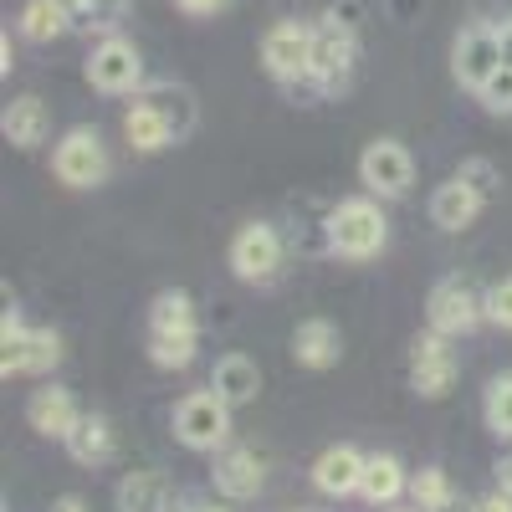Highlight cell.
<instances>
[{"mask_svg":"<svg viewBox=\"0 0 512 512\" xmlns=\"http://www.w3.org/2000/svg\"><path fill=\"white\" fill-rule=\"evenodd\" d=\"M425 323L441 338H466L477 323H487V292H477L472 277H441L425 297Z\"/></svg>","mask_w":512,"mask_h":512,"instance_id":"obj_8","label":"cell"},{"mask_svg":"<svg viewBox=\"0 0 512 512\" xmlns=\"http://www.w3.org/2000/svg\"><path fill=\"white\" fill-rule=\"evenodd\" d=\"M175 6H180L185 16H216V11L231 6V0H175Z\"/></svg>","mask_w":512,"mask_h":512,"instance_id":"obj_36","label":"cell"},{"mask_svg":"<svg viewBox=\"0 0 512 512\" xmlns=\"http://www.w3.org/2000/svg\"><path fill=\"white\" fill-rule=\"evenodd\" d=\"M16 67V52H11V36H0V72Z\"/></svg>","mask_w":512,"mask_h":512,"instance_id":"obj_41","label":"cell"},{"mask_svg":"<svg viewBox=\"0 0 512 512\" xmlns=\"http://www.w3.org/2000/svg\"><path fill=\"white\" fill-rule=\"evenodd\" d=\"M364 466H369V456H364L359 446H328V451H318V461H313L308 477H313V487H318L323 497L344 502V497H359Z\"/></svg>","mask_w":512,"mask_h":512,"instance_id":"obj_14","label":"cell"},{"mask_svg":"<svg viewBox=\"0 0 512 512\" xmlns=\"http://www.w3.org/2000/svg\"><path fill=\"white\" fill-rule=\"evenodd\" d=\"M226 262H231V272L241 282L267 287L287 267V241H282V231L272 221H246V226H236V236L226 246Z\"/></svg>","mask_w":512,"mask_h":512,"instance_id":"obj_6","label":"cell"},{"mask_svg":"<svg viewBox=\"0 0 512 512\" xmlns=\"http://www.w3.org/2000/svg\"><path fill=\"white\" fill-rule=\"evenodd\" d=\"M431 512H472V502H461V492H451L446 502H436Z\"/></svg>","mask_w":512,"mask_h":512,"instance_id":"obj_40","label":"cell"},{"mask_svg":"<svg viewBox=\"0 0 512 512\" xmlns=\"http://www.w3.org/2000/svg\"><path fill=\"white\" fill-rule=\"evenodd\" d=\"M67 446V456L77 461V466H108L113 456H118V436H113V420L108 415H98V410H82V420H77V431L62 441Z\"/></svg>","mask_w":512,"mask_h":512,"instance_id":"obj_20","label":"cell"},{"mask_svg":"<svg viewBox=\"0 0 512 512\" xmlns=\"http://www.w3.org/2000/svg\"><path fill=\"white\" fill-rule=\"evenodd\" d=\"M16 26H21L26 41H57V36L72 31V26H67V11L57 6V0H26L21 16H16Z\"/></svg>","mask_w":512,"mask_h":512,"instance_id":"obj_26","label":"cell"},{"mask_svg":"<svg viewBox=\"0 0 512 512\" xmlns=\"http://www.w3.org/2000/svg\"><path fill=\"white\" fill-rule=\"evenodd\" d=\"M175 512H226L216 497H200V492H190V497H180V507Z\"/></svg>","mask_w":512,"mask_h":512,"instance_id":"obj_37","label":"cell"},{"mask_svg":"<svg viewBox=\"0 0 512 512\" xmlns=\"http://www.w3.org/2000/svg\"><path fill=\"white\" fill-rule=\"evenodd\" d=\"M303 512H318V507H303Z\"/></svg>","mask_w":512,"mask_h":512,"instance_id":"obj_44","label":"cell"},{"mask_svg":"<svg viewBox=\"0 0 512 512\" xmlns=\"http://www.w3.org/2000/svg\"><path fill=\"white\" fill-rule=\"evenodd\" d=\"M487 323L512 333V277H502V282L487 287Z\"/></svg>","mask_w":512,"mask_h":512,"instance_id":"obj_33","label":"cell"},{"mask_svg":"<svg viewBox=\"0 0 512 512\" xmlns=\"http://www.w3.org/2000/svg\"><path fill=\"white\" fill-rule=\"evenodd\" d=\"M456 492V482L446 477V466H420V472H410V502L420 512H431L436 502H446Z\"/></svg>","mask_w":512,"mask_h":512,"instance_id":"obj_28","label":"cell"},{"mask_svg":"<svg viewBox=\"0 0 512 512\" xmlns=\"http://www.w3.org/2000/svg\"><path fill=\"white\" fill-rule=\"evenodd\" d=\"M472 512H512V497H507L502 487H492V492L472 497Z\"/></svg>","mask_w":512,"mask_h":512,"instance_id":"obj_35","label":"cell"},{"mask_svg":"<svg viewBox=\"0 0 512 512\" xmlns=\"http://www.w3.org/2000/svg\"><path fill=\"white\" fill-rule=\"evenodd\" d=\"M0 128H6V139L16 149H41L52 139V108L41 103L36 93H21L6 103V113H0Z\"/></svg>","mask_w":512,"mask_h":512,"instance_id":"obj_16","label":"cell"},{"mask_svg":"<svg viewBox=\"0 0 512 512\" xmlns=\"http://www.w3.org/2000/svg\"><path fill=\"white\" fill-rule=\"evenodd\" d=\"M77 420H82V410H77L72 390H62V384H41V390H31V400H26V425H31L36 436L67 441V436L77 431Z\"/></svg>","mask_w":512,"mask_h":512,"instance_id":"obj_15","label":"cell"},{"mask_svg":"<svg viewBox=\"0 0 512 512\" xmlns=\"http://www.w3.org/2000/svg\"><path fill=\"white\" fill-rule=\"evenodd\" d=\"M507 57H502V26L492 21H472L461 36H456V47H451V72L466 93H482L492 72H502Z\"/></svg>","mask_w":512,"mask_h":512,"instance_id":"obj_10","label":"cell"},{"mask_svg":"<svg viewBox=\"0 0 512 512\" xmlns=\"http://www.w3.org/2000/svg\"><path fill=\"white\" fill-rule=\"evenodd\" d=\"M482 205H487V200H482L472 185H461V180L451 175L446 185L431 190V205H425V210H431V226H441V231H466V226L482 216Z\"/></svg>","mask_w":512,"mask_h":512,"instance_id":"obj_22","label":"cell"},{"mask_svg":"<svg viewBox=\"0 0 512 512\" xmlns=\"http://www.w3.org/2000/svg\"><path fill=\"white\" fill-rule=\"evenodd\" d=\"M123 139H128V149L134 154H159V149H169L175 144V134H169V123L144 103V98H134L128 103V113H123Z\"/></svg>","mask_w":512,"mask_h":512,"instance_id":"obj_25","label":"cell"},{"mask_svg":"<svg viewBox=\"0 0 512 512\" xmlns=\"http://www.w3.org/2000/svg\"><path fill=\"white\" fill-rule=\"evenodd\" d=\"M477 103H482L487 113H512V67L492 72V82L477 93Z\"/></svg>","mask_w":512,"mask_h":512,"instance_id":"obj_32","label":"cell"},{"mask_svg":"<svg viewBox=\"0 0 512 512\" xmlns=\"http://www.w3.org/2000/svg\"><path fill=\"white\" fill-rule=\"evenodd\" d=\"M195 354H200V333H190V338H149V359L159 369H190Z\"/></svg>","mask_w":512,"mask_h":512,"instance_id":"obj_29","label":"cell"},{"mask_svg":"<svg viewBox=\"0 0 512 512\" xmlns=\"http://www.w3.org/2000/svg\"><path fill=\"white\" fill-rule=\"evenodd\" d=\"M323 241L333 256L344 262H374V256L390 246V221H384V200L374 195H349L328 210L323 221Z\"/></svg>","mask_w":512,"mask_h":512,"instance_id":"obj_1","label":"cell"},{"mask_svg":"<svg viewBox=\"0 0 512 512\" xmlns=\"http://www.w3.org/2000/svg\"><path fill=\"white\" fill-rule=\"evenodd\" d=\"M62 364V338L52 328H26L16 308L0 318V374L6 379H41Z\"/></svg>","mask_w":512,"mask_h":512,"instance_id":"obj_3","label":"cell"},{"mask_svg":"<svg viewBox=\"0 0 512 512\" xmlns=\"http://www.w3.org/2000/svg\"><path fill=\"white\" fill-rule=\"evenodd\" d=\"M52 512H88V502H82L77 492H67V497H57V502H52Z\"/></svg>","mask_w":512,"mask_h":512,"instance_id":"obj_38","label":"cell"},{"mask_svg":"<svg viewBox=\"0 0 512 512\" xmlns=\"http://www.w3.org/2000/svg\"><path fill=\"white\" fill-rule=\"evenodd\" d=\"M354 67H359V31L328 11L313 26V88H318V98L344 93L354 82Z\"/></svg>","mask_w":512,"mask_h":512,"instance_id":"obj_5","label":"cell"},{"mask_svg":"<svg viewBox=\"0 0 512 512\" xmlns=\"http://www.w3.org/2000/svg\"><path fill=\"white\" fill-rule=\"evenodd\" d=\"M52 175L67 190H98L113 175V159H108V144H103L98 128H88V123L67 128V134L57 139V149H52Z\"/></svg>","mask_w":512,"mask_h":512,"instance_id":"obj_7","label":"cell"},{"mask_svg":"<svg viewBox=\"0 0 512 512\" xmlns=\"http://www.w3.org/2000/svg\"><path fill=\"white\" fill-rule=\"evenodd\" d=\"M210 390H216L231 410H246V405H256V395H262V369H256V359H246V354H226V359H216V369H210Z\"/></svg>","mask_w":512,"mask_h":512,"instance_id":"obj_19","label":"cell"},{"mask_svg":"<svg viewBox=\"0 0 512 512\" xmlns=\"http://www.w3.org/2000/svg\"><path fill=\"white\" fill-rule=\"evenodd\" d=\"M113 507L118 512H175L180 497H175V487H169L164 472H128L113 487Z\"/></svg>","mask_w":512,"mask_h":512,"instance_id":"obj_17","label":"cell"},{"mask_svg":"<svg viewBox=\"0 0 512 512\" xmlns=\"http://www.w3.org/2000/svg\"><path fill=\"white\" fill-rule=\"evenodd\" d=\"M359 185L374 200H405L415 185V159L400 139H374L359 154Z\"/></svg>","mask_w":512,"mask_h":512,"instance_id":"obj_11","label":"cell"},{"mask_svg":"<svg viewBox=\"0 0 512 512\" xmlns=\"http://www.w3.org/2000/svg\"><path fill=\"white\" fill-rule=\"evenodd\" d=\"M190 333H200L195 297L185 287H164L149 303V338H190Z\"/></svg>","mask_w":512,"mask_h":512,"instance_id":"obj_24","label":"cell"},{"mask_svg":"<svg viewBox=\"0 0 512 512\" xmlns=\"http://www.w3.org/2000/svg\"><path fill=\"white\" fill-rule=\"evenodd\" d=\"M262 482H267V466L251 446H226V451H216V461H210V487H216V497H226V502H251L256 492H262Z\"/></svg>","mask_w":512,"mask_h":512,"instance_id":"obj_13","label":"cell"},{"mask_svg":"<svg viewBox=\"0 0 512 512\" xmlns=\"http://www.w3.org/2000/svg\"><path fill=\"white\" fill-rule=\"evenodd\" d=\"M88 82L108 98H139L144 82V57L128 36H103L98 47L88 52Z\"/></svg>","mask_w":512,"mask_h":512,"instance_id":"obj_9","label":"cell"},{"mask_svg":"<svg viewBox=\"0 0 512 512\" xmlns=\"http://www.w3.org/2000/svg\"><path fill=\"white\" fill-rule=\"evenodd\" d=\"M128 6L134 0H93V21H88V36H118V26H123V16H128Z\"/></svg>","mask_w":512,"mask_h":512,"instance_id":"obj_31","label":"cell"},{"mask_svg":"<svg viewBox=\"0 0 512 512\" xmlns=\"http://www.w3.org/2000/svg\"><path fill=\"white\" fill-rule=\"evenodd\" d=\"M482 420L497 441H512V369L487 379V395H482Z\"/></svg>","mask_w":512,"mask_h":512,"instance_id":"obj_27","label":"cell"},{"mask_svg":"<svg viewBox=\"0 0 512 512\" xmlns=\"http://www.w3.org/2000/svg\"><path fill=\"white\" fill-rule=\"evenodd\" d=\"M497 487L512 497V456H502V461H497Z\"/></svg>","mask_w":512,"mask_h":512,"instance_id":"obj_39","label":"cell"},{"mask_svg":"<svg viewBox=\"0 0 512 512\" xmlns=\"http://www.w3.org/2000/svg\"><path fill=\"white\" fill-rule=\"evenodd\" d=\"M57 6L67 11V26H72V31H88V21H93V0H57Z\"/></svg>","mask_w":512,"mask_h":512,"instance_id":"obj_34","label":"cell"},{"mask_svg":"<svg viewBox=\"0 0 512 512\" xmlns=\"http://www.w3.org/2000/svg\"><path fill=\"white\" fill-rule=\"evenodd\" d=\"M384 512H420L415 502H400V507H384Z\"/></svg>","mask_w":512,"mask_h":512,"instance_id":"obj_43","label":"cell"},{"mask_svg":"<svg viewBox=\"0 0 512 512\" xmlns=\"http://www.w3.org/2000/svg\"><path fill=\"white\" fill-rule=\"evenodd\" d=\"M164 123H169V134H175V144L180 139H190L195 134V123H200V103H195V93L185 88V82H149V88L139 93Z\"/></svg>","mask_w":512,"mask_h":512,"instance_id":"obj_18","label":"cell"},{"mask_svg":"<svg viewBox=\"0 0 512 512\" xmlns=\"http://www.w3.org/2000/svg\"><path fill=\"white\" fill-rule=\"evenodd\" d=\"M456 338H441L425 328L410 349V390L420 400H446L456 390V374H461V359H456Z\"/></svg>","mask_w":512,"mask_h":512,"instance_id":"obj_12","label":"cell"},{"mask_svg":"<svg viewBox=\"0 0 512 512\" xmlns=\"http://www.w3.org/2000/svg\"><path fill=\"white\" fill-rule=\"evenodd\" d=\"M338 354H344V333H338L328 318H303L292 328V359L303 369H333Z\"/></svg>","mask_w":512,"mask_h":512,"instance_id":"obj_21","label":"cell"},{"mask_svg":"<svg viewBox=\"0 0 512 512\" xmlns=\"http://www.w3.org/2000/svg\"><path fill=\"white\" fill-rule=\"evenodd\" d=\"M231 405L210 390H190L185 400H175V415H169V425H175V441L185 451H205V456H216L231 446Z\"/></svg>","mask_w":512,"mask_h":512,"instance_id":"obj_4","label":"cell"},{"mask_svg":"<svg viewBox=\"0 0 512 512\" xmlns=\"http://www.w3.org/2000/svg\"><path fill=\"white\" fill-rule=\"evenodd\" d=\"M262 67L292 98H318V88H313V26L308 21H272L262 31Z\"/></svg>","mask_w":512,"mask_h":512,"instance_id":"obj_2","label":"cell"},{"mask_svg":"<svg viewBox=\"0 0 512 512\" xmlns=\"http://www.w3.org/2000/svg\"><path fill=\"white\" fill-rule=\"evenodd\" d=\"M502 57H507V67H512V21H502Z\"/></svg>","mask_w":512,"mask_h":512,"instance_id":"obj_42","label":"cell"},{"mask_svg":"<svg viewBox=\"0 0 512 512\" xmlns=\"http://www.w3.org/2000/svg\"><path fill=\"white\" fill-rule=\"evenodd\" d=\"M410 492V472L405 461L390 456V451H374L369 466H364V482H359V497L369 507H400V497Z\"/></svg>","mask_w":512,"mask_h":512,"instance_id":"obj_23","label":"cell"},{"mask_svg":"<svg viewBox=\"0 0 512 512\" xmlns=\"http://www.w3.org/2000/svg\"><path fill=\"white\" fill-rule=\"evenodd\" d=\"M456 180L461 185H472L482 200H497V190H502V175H497V164L492 159H482V154H472V159H461L456 164Z\"/></svg>","mask_w":512,"mask_h":512,"instance_id":"obj_30","label":"cell"}]
</instances>
